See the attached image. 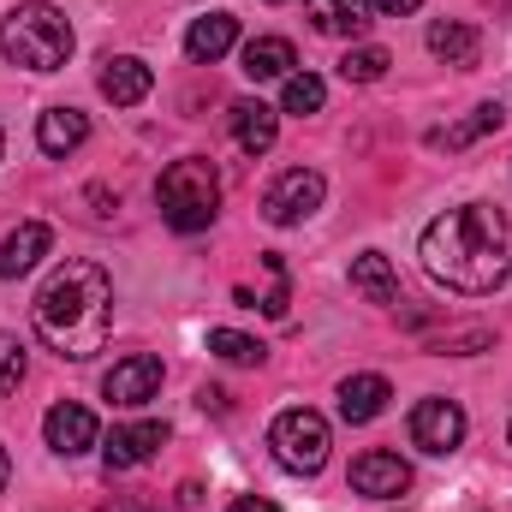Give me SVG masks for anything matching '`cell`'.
Masks as SVG:
<instances>
[{
	"label": "cell",
	"instance_id": "cell-1",
	"mask_svg": "<svg viewBox=\"0 0 512 512\" xmlns=\"http://www.w3.org/2000/svg\"><path fill=\"white\" fill-rule=\"evenodd\" d=\"M417 256H423V274L435 286L483 298L512 274V227L495 203H459L423 227Z\"/></svg>",
	"mask_w": 512,
	"mask_h": 512
},
{
	"label": "cell",
	"instance_id": "cell-2",
	"mask_svg": "<svg viewBox=\"0 0 512 512\" xmlns=\"http://www.w3.org/2000/svg\"><path fill=\"white\" fill-rule=\"evenodd\" d=\"M30 322H36V340L54 358L90 364L108 346V334H114V274L102 262H90V256L60 262L42 280L36 304H30Z\"/></svg>",
	"mask_w": 512,
	"mask_h": 512
},
{
	"label": "cell",
	"instance_id": "cell-3",
	"mask_svg": "<svg viewBox=\"0 0 512 512\" xmlns=\"http://www.w3.org/2000/svg\"><path fill=\"white\" fill-rule=\"evenodd\" d=\"M0 60L24 72H60L72 60V18L48 0H24L0 18Z\"/></svg>",
	"mask_w": 512,
	"mask_h": 512
},
{
	"label": "cell",
	"instance_id": "cell-4",
	"mask_svg": "<svg viewBox=\"0 0 512 512\" xmlns=\"http://www.w3.org/2000/svg\"><path fill=\"white\" fill-rule=\"evenodd\" d=\"M155 203H161V221L173 233H203L221 209V179L203 155H185L155 179Z\"/></svg>",
	"mask_w": 512,
	"mask_h": 512
},
{
	"label": "cell",
	"instance_id": "cell-5",
	"mask_svg": "<svg viewBox=\"0 0 512 512\" xmlns=\"http://www.w3.org/2000/svg\"><path fill=\"white\" fill-rule=\"evenodd\" d=\"M268 447H274V459H280L286 471H298V477H316V471L328 465V447H334V435H328V417H322V411H310V405H292V411H280V417L268 423Z\"/></svg>",
	"mask_w": 512,
	"mask_h": 512
},
{
	"label": "cell",
	"instance_id": "cell-6",
	"mask_svg": "<svg viewBox=\"0 0 512 512\" xmlns=\"http://www.w3.org/2000/svg\"><path fill=\"white\" fill-rule=\"evenodd\" d=\"M322 197H328V179H322L316 167H286V173L262 191V221H268V227H298V221H310V215L322 209Z\"/></svg>",
	"mask_w": 512,
	"mask_h": 512
},
{
	"label": "cell",
	"instance_id": "cell-7",
	"mask_svg": "<svg viewBox=\"0 0 512 512\" xmlns=\"http://www.w3.org/2000/svg\"><path fill=\"white\" fill-rule=\"evenodd\" d=\"M459 441H465V411L453 399H417L411 405V447L447 459V453H459Z\"/></svg>",
	"mask_w": 512,
	"mask_h": 512
},
{
	"label": "cell",
	"instance_id": "cell-8",
	"mask_svg": "<svg viewBox=\"0 0 512 512\" xmlns=\"http://www.w3.org/2000/svg\"><path fill=\"white\" fill-rule=\"evenodd\" d=\"M42 435H48V447H54L60 459H78V453H90V447L102 441V429H96V411H90V405H78V399H60V405H48V417H42Z\"/></svg>",
	"mask_w": 512,
	"mask_h": 512
},
{
	"label": "cell",
	"instance_id": "cell-9",
	"mask_svg": "<svg viewBox=\"0 0 512 512\" xmlns=\"http://www.w3.org/2000/svg\"><path fill=\"white\" fill-rule=\"evenodd\" d=\"M161 393V358H149V352H137V358H120L108 376H102V399L108 405H120V411H137V405H149Z\"/></svg>",
	"mask_w": 512,
	"mask_h": 512
},
{
	"label": "cell",
	"instance_id": "cell-10",
	"mask_svg": "<svg viewBox=\"0 0 512 512\" xmlns=\"http://www.w3.org/2000/svg\"><path fill=\"white\" fill-rule=\"evenodd\" d=\"M352 489L370 495V501H393V495L411 489V465L399 453H387V447H370V453L352 459Z\"/></svg>",
	"mask_w": 512,
	"mask_h": 512
},
{
	"label": "cell",
	"instance_id": "cell-11",
	"mask_svg": "<svg viewBox=\"0 0 512 512\" xmlns=\"http://www.w3.org/2000/svg\"><path fill=\"white\" fill-rule=\"evenodd\" d=\"M167 447V423H120L108 441H102V459H108V471H137V465H149L155 453Z\"/></svg>",
	"mask_w": 512,
	"mask_h": 512
},
{
	"label": "cell",
	"instance_id": "cell-12",
	"mask_svg": "<svg viewBox=\"0 0 512 512\" xmlns=\"http://www.w3.org/2000/svg\"><path fill=\"white\" fill-rule=\"evenodd\" d=\"M96 84H102V96H108L114 108H137V102H143V96L155 90V72H149V66L137 60V54H108V60H102V78H96Z\"/></svg>",
	"mask_w": 512,
	"mask_h": 512
},
{
	"label": "cell",
	"instance_id": "cell-13",
	"mask_svg": "<svg viewBox=\"0 0 512 512\" xmlns=\"http://www.w3.org/2000/svg\"><path fill=\"white\" fill-rule=\"evenodd\" d=\"M54 245V233L42 227V221H24V227H12L6 239H0V280H18V274H30L42 256Z\"/></svg>",
	"mask_w": 512,
	"mask_h": 512
},
{
	"label": "cell",
	"instance_id": "cell-14",
	"mask_svg": "<svg viewBox=\"0 0 512 512\" xmlns=\"http://www.w3.org/2000/svg\"><path fill=\"white\" fill-rule=\"evenodd\" d=\"M429 54L447 60V66H477V54H483V30L465 24V18H435V24H429Z\"/></svg>",
	"mask_w": 512,
	"mask_h": 512
},
{
	"label": "cell",
	"instance_id": "cell-15",
	"mask_svg": "<svg viewBox=\"0 0 512 512\" xmlns=\"http://www.w3.org/2000/svg\"><path fill=\"white\" fill-rule=\"evenodd\" d=\"M387 399H393L387 376H376V370L346 376V382H340V417H346V423H376L387 411Z\"/></svg>",
	"mask_w": 512,
	"mask_h": 512
},
{
	"label": "cell",
	"instance_id": "cell-16",
	"mask_svg": "<svg viewBox=\"0 0 512 512\" xmlns=\"http://www.w3.org/2000/svg\"><path fill=\"white\" fill-rule=\"evenodd\" d=\"M227 114H233V137H239L245 155H268V149H274V137H280V114H274L268 102H251V96H245V102H233Z\"/></svg>",
	"mask_w": 512,
	"mask_h": 512
},
{
	"label": "cell",
	"instance_id": "cell-17",
	"mask_svg": "<svg viewBox=\"0 0 512 512\" xmlns=\"http://www.w3.org/2000/svg\"><path fill=\"white\" fill-rule=\"evenodd\" d=\"M233 42H239V18H233V12H209V18H197V24L185 30V54H191L197 66H215Z\"/></svg>",
	"mask_w": 512,
	"mask_h": 512
},
{
	"label": "cell",
	"instance_id": "cell-18",
	"mask_svg": "<svg viewBox=\"0 0 512 512\" xmlns=\"http://www.w3.org/2000/svg\"><path fill=\"white\" fill-rule=\"evenodd\" d=\"M36 143H42V155H72V149H84V143H90V114H78V108H48V114L36 120Z\"/></svg>",
	"mask_w": 512,
	"mask_h": 512
},
{
	"label": "cell",
	"instance_id": "cell-19",
	"mask_svg": "<svg viewBox=\"0 0 512 512\" xmlns=\"http://www.w3.org/2000/svg\"><path fill=\"white\" fill-rule=\"evenodd\" d=\"M304 12H310V24L322 36H364L370 30V6L364 0H304Z\"/></svg>",
	"mask_w": 512,
	"mask_h": 512
},
{
	"label": "cell",
	"instance_id": "cell-20",
	"mask_svg": "<svg viewBox=\"0 0 512 512\" xmlns=\"http://www.w3.org/2000/svg\"><path fill=\"white\" fill-rule=\"evenodd\" d=\"M292 66H298V54H292L286 36H256V42H245V78H251V84L292 78Z\"/></svg>",
	"mask_w": 512,
	"mask_h": 512
},
{
	"label": "cell",
	"instance_id": "cell-21",
	"mask_svg": "<svg viewBox=\"0 0 512 512\" xmlns=\"http://www.w3.org/2000/svg\"><path fill=\"white\" fill-rule=\"evenodd\" d=\"M352 292H364L370 304H399V274L382 251L352 256Z\"/></svg>",
	"mask_w": 512,
	"mask_h": 512
},
{
	"label": "cell",
	"instance_id": "cell-22",
	"mask_svg": "<svg viewBox=\"0 0 512 512\" xmlns=\"http://www.w3.org/2000/svg\"><path fill=\"white\" fill-rule=\"evenodd\" d=\"M501 126H507V108H501V102H483V108H471L459 126L435 131L429 143H435V149H471L477 137H489V131H501Z\"/></svg>",
	"mask_w": 512,
	"mask_h": 512
},
{
	"label": "cell",
	"instance_id": "cell-23",
	"mask_svg": "<svg viewBox=\"0 0 512 512\" xmlns=\"http://www.w3.org/2000/svg\"><path fill=\"white\" fill-rule=\"evenodd\" d=\"M322 102H328V84L316 72H292L280 90V114H322Z\"/></svg>",
	"mask_w": 512,
	"mask_h": 512
},
{
	"label": "cell",
	"instance_id": "cell-24",
	"mask_svg": "<svg viewBox=\"0 0 512 512\" xmlns=\"http://www.w3.org/2000/svg\"><path fill=\"white\" fill-rule=\"evenodd\" d=\"M387 66H393V54L376 48V42H364V48H346L340 78H346V84H376V78H387Z\"/></svg>",
	"mask_w": 512,
	"mask_h": 512
},
{
	"label": "cell",
	"instance_id": "cell-25",
	"mask_svg": "<svg viewBox=\"0 0 512 512\" xmlns=\"http://www.w3.org/2000/svg\"><path fill=\"white\" fill-rule=\"evenodd\" d=\"M209 352H215V358H227V364H245V370H256V364L268 358V346H262V340L233 334V328H209Z\"/></svg>",
	"mask_w": 512,
	"mask_h": 512
},
{
	"label": "cell",
	"instance_id": "cell-26",
	"mask_svg": "<svg viewBox=\"0 0 512 512\" xmlns=\"http://www.w3.org/2000/svg\"><path fill=\"white\" fill-rule=\"evenodd\" d=\"M24 370H30V358H24V340H18V334H0V399H6V393H18Z\"/></svg>",
	"mask_w": 512,
	"mask_h": 512
},
{
	"label": "cell",
	"instance_id": "cell-27",
	"mask_svg": "<svg viewBox=\"0 0 512 512\" xmlns=\"http://www.w3.org/2000/svg\"><path fill=\"white\" fill-rule=\"evenodd\" d=\"M483 346H495V334L477 322V328H447L441 340H435V352H483Z\"/></svg>",
	"mask_w": 512,
	"mask_h": 512
},
{
	"label": "cell",
	"instance_id": "cell-28",
	"mask_svg": "<svg viewBox=\"0 0 512 512\" xmlns=\"http://www.w3.org/2000/svg\"><path fill=\"white\" fill-rule=\"evenodd\" d=\"M262 268H268V298H262V310H268V316H286V304H292V298H286V262L268 251Z\"/></svg>",
	"mask_w": 512,
	"mask_h": 512
},
{
	"label": "cell",
	"instance_id": "cell-29",
	"mask_svg": "<svg viewBox=\"0 0 512 512\" xmlns=\"http://www.w3.org/2000/svg\"><path fill=\"white\" fill-rule=\"evenodd\" d=\"M370 12H382V18H405V12H417L423 0H364Z\"/></svg>",
	"mask_w": 512,
	"mask_h": 512
},
{
	"label": "cell",
	"instance_id": "cell-30",
	"mask_svg": "<svg viewBox=\"0 0 512 512\" xmlns=\"http://www.w3.org/2000/svg\"><path fill=\"white\" fill-rule=\"evenodd\" d=\"M227 512H280V507H274V501H262V495H239Z\"/></svg>",
	"mask_w": 512,
	"mask_h": 512
},
{
	"label": "cell",
	"instance_id": "cell-31",
	"mask_svg": "<svg viewBox=\"0 0 512 512\" xmlns=\"http://www.w3.org/2000/svg\"><path fill=\"white\" fill-rule=\"evenodd\" d=\"M197 405H203V411H227V393H221V387H197Z\"/></svg>",
	"mask_w": 512,
	"mask_h": 512
},
{
	"label": "cell",
	"instance_id": "cell-32",
	"mask_svg": "<svg viewBox=\"0 0 512 512\" xmlns=\"http://www.w3.org/2000/svg\"><path fill=\"white\" fill-rule=\"evenodd\" d=\"M12 483V459H6V447H0V489Z\"/></svg>",
	"mask_w": 512,
	"mask_h": 512
},
{
	"label": "cell",
	"instance_id": "cell-33",
	"mask_svg": "<svg viewBox=\"0 0 512 512\" xmlns=\"http://www.w3.org/2000/svg\"><path fill=\"white\" fill-rule=\"evenodd\" d=\"M102 512H149V507H137V501H114V507H102Z\"/></svg>",
	"mask_w": 512,
	"mask_h": 512
},
{
	"label": "cell",
	"instance_id": "cell-34",
	"mask_svg": "<svg viewBox=\"0 0 512 512\" xmlns=\"http://www.w3.org/2000/svg\"><path fill=\"white\" fill-rule=\"evenodd\" d=\"M0 149H6V131H0Z\"/></svg>",
	"mask_w": 512,
	"mask_h": 512
},
{
	"label": "cell",
	"instance_id": "cell-35",
	"mask_svg": "<svg viewBox=\"0 0 512 512\" xmlns=\"http://www.w3.org/2000/svg\"><path fill=\"white\" fill-rule=\"evenodd\" d=\"M268 6H280V0H268Z\"/></svg>",
	"mask_w": 512,
	"mask_h": 512
}]
</instances>
